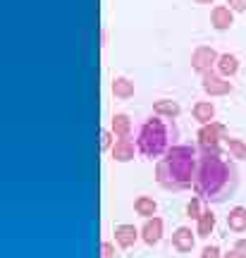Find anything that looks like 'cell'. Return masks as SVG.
I'll list each match as a JSON object with an SVG mask.
<instances>
[{
	"label": "cell",
	"instance_id": "ba28073f",
	"mask_svg": "<svg viewBox=\"0 0 246 258\" xmlns=\"http://www.w3.org/2000/svg\"><path fill=\"white\" fill-rule=\"evenodd\" d=\"M234 10L232 8H225V5H218V8H213L210 12V22H213V27L218 29V31H225L234 24V15H232Z\"/></svg>",
	"mask_w": 246,
	"mask_h": 258
},
{
	"label": "cell",
	"instance_id": "d4e9b609",
	"mask_svg": "<svg viewBox=\"0 0 246 258\" xmlns=\"http://www.w3.org/2000/svg\"><path fill=\"white\" fill-rule=\"evenodd\" d=\"M201 258H220V249L218 246H206L203 253H201Z\"/></svg>",
	"mask_w": 246,
	"mask_h": 258
},
{
	"label": "cell",
	"instance_id": "9a60e30c",
	"mask_svg": "<svg viewBox=\"0 0 246 258\" xmlns=\"http://www.w3.org/2000/svg\"><path fill=\"white\" fill-rule=\"evenodd\" d=\"M227 225H229V230H234V232H244L246 230V208L244 206H237V208L229 211Z\"/></svg>",
	"mask_w": 246,
	"mask_h": 258
},
{
	"label": "cell",
	"instance_id": "7c38bea8",
	"mask_svg": "<svg viewBox=\"0 0 246 258\" xmlns=\"http://www.w3.org/2000/svg\"><path fill=\"white\" fill-rule=\"evenodd\" d=\"M112 134H115L117 139H129L132 137V120H129V115L117 112V115L112 117Z\"/></svg>",
	"mask_w": 246,
	"mask_h": 258
},
{
	"label": "cell",
	"instance_id": "7a4b0ae2",
	"mask_svg": "<svg viewBox=\"0 0 246 258\" xmlns=\"http://www.w3.org/2000/svg\"><path fill=\"white\" fill-rule=\"evenodd\" d=\"M196 167H199V156L196 148L192 146H172L167 151V158L158 163L155 167V179L163 189L177 191V189H187L194 184L196 177Z\"/></svg>",
	"mask_w": 246,
	"mask_h": 258
},
{
	"label": "cell",
	"instance_id": "d6986e66",
	"mask_svg": "<svg viewBox=\"0 0 246 258\" xmlns=\"http://www.w3.org/2000/svg\"><path fill=\"white\" fill-rule=\"evenodd\" d=\"M196 222H199V225H196V234H199V237H210V232L215 227V215L210 211H203Z\"/></svg>",
	"mask_w": 246,
	"mask_h": 258
},
{
	"label": "cell",
	"instance_id": "4316f807",
	"mask_svg": "<svg viewBox=\"0 0 246 258\" xmlns=\"http://www.w3.org/2000/svg\"><path fill=\"white\" fill-rule=\"evenodd\" d=\"M225 258H244L239 251H229V253H225Z\"/></svg>",
	"mask_w": 246,
	"mask_h": 258
},
{
	"label": "cell",
	"instance_id": "8992f818",
	"mask_svg": "<svg viewBox=\"0 0 246 258\" xmlns=\"http://www.w3.org/2000/svg\"><path fill=\"white\" fill-rule=\"evenodd\" d=\"M203 91L208 96H227L232 91V82H227L222 74L206 72L203 74Z\"/></svg>",
	"mask_w": 246,
	"mask_h": 258
},
{
	"label": "cell",
	"instance_id": "9c48e42d",
	"mask_svg": "<svg viewBox=\"0 0 246 258\" xmlns=\"http://www.w3.org/2000/svg\"><path fill=\"white\" fill-rule=\"evenodd\" d=\"M137 239H139V230L134 225H117V227H115V241H117L122 249L134 246Z\"/></svg>",
	"mask_w": 246,
	"mask_h": 258
},
{
	"label": "cell",
	"instance_id": "5bb4252c",
	"mask_svg": "<svg viewBox=\"0 0 246 258\" xmlns=\"http://www.w3.org/2000/svg\"><path fill=\"white\" fill-rule=\"evenodd\" d=\"M218 72L222 74V77H234V74L239 72V60L234 55H229V53H222V55L218 57Z\"/></svg>",
	"mask_w": 246,
	"mask_h": 258
},
{
	"label": "cell",
	"instance_id": "30bf717a",
	"mask_svg": "<svg viewBox=\"0 0 246 258\" xmlns=\"http://www.w3.org/2000/svg\"><path fill=\"white\" fill-rule=\"evenodd\" d=\"M172 246L177 251H182V253L192 251L194 249V232L189 230V227H177L172 234Z\"/></svg>",
	"mask_w": 246,
	"mask_h": 258
},
{
	"label": "cell",
	"instance_id": "ac0fdd59",
	"mask_svg": "<svg viewBox=\"0 0 246 258\" xmlns=\"http://www.w3.org/2000/svg\"><path fill=\"white\" fill-rule=\"evenodd\" d=\"M112 93H115L117 98H122V101H127V98L134 96V84L129 82V79H125V77H117V79L112 82Z\"/></svg>",
	"mask_w": 246,
	"mask_h": 258
},
{
	"label": "cell",
	"instance_id": "cb8c5ba5",
	"mask_svg": "<svg viewBox=\"0 0 246 258\" xmlns=\"http://www.w3.org/2000/svg\"><path fill=\"white\" fill-rule=\"evenodd\" d=\"M227 5L234 12H246V0H227Z\"/></svg>",
	"mask_w": 246,
	"mask_h": 258
},
{
	"label": "cell",
	"instance_id": "4fadbf2b",
	"mask_svg": "<svg viewBox=\"0 0 246 258\" xmlns=\"http://www.w3.org/2000/svg\"><path fill=\"white\" fill-rule=\"evenodd\" d=\"M153 110H155V115H160V117H167V120H172V117H177V115L182 112V108H179V103L167 101V98H160V101H155Z\"/></svg>",
	"mask_w": 246,
	"mask_h": 258
},
{
	"label": "cell",
	"instance_id": "e0dca14e",
	"mask_svg": "<svg viewBox=\"0 0 246 258\" xmlns=\"http://www.w3.org/2000/svg\"><path fill=\"white\" fill-rule=\"evenodd\" d=\"M213 117H215V108H213V103H206L201 101L194 105V120H199L201 124H208V122H213Z\"/></svg>",
	"mask_w": 246,
	"mask_h": 258
},
{
	"label": "cell",
	"instance_id": "8fae6325",
	"mask_svg": "<svg viewBox=\"0 0 246 258\" xmlns=\"http://www.w3.org/2000/svg\"><path fill=\"white\" fill-rule=\"evenodd\" d=\"M112 158H115L117 163H129V160L134 158V144H132L129 139L115 141V146H112Z\"/></svg>",
	"mask_w": 246,
	"mask_h": 258
},
{
	"label": "cell",
	"instance_id": "52a82bcc",
	"mask_svg": "<svg viewBox=\"0 0 246 258\" xmlns=\"http://www.w3.org/2000/svg\"><path fill=\"white\" fill-rule=\"evenodd\" d=\"M163 237V220L160 218H146L144 227H141V239L146 241L148 246L158 244Z\"/></svg>",
	"mask_w": 246,
	"mask_h": 258
},
{
	"label": "cell",
	"instance_id": "3957f363",
	"mask_svg": "<svg viewBox=\"0 0 246 258\" xmlns=\"http://www.w3.org/2000/svg\"><path fill=\"white\" fill-rule=\"evenodd\" d=\"M174 137V124L165 122L160 115L155 117H148L141 127H139V134H137V148L139 153L144 158H160L170 151V141Z\"/></svg>",
	"mask_w": 246,
	"mask_h": 258
},
{
	"label": "cell",
	"instance_id": "277c9868",
	"mask_svg": "<svg viewBox=\"0 0 246 258\" xmlns=\"http://www.w3.org/2000/svg\"><path fill=\"white\" fill-rule=\"evenodd\" d=\"M227 139V129L220 122H208L199 129V146L201 151H208V153H220V141Z\"/></svg>",
	"mask_w": 246,
	"mask_h": 258
},
{
	"label": "cell",
	"instance_id": "5b68a950",
	"mask_svg": "<svg viewBox=\"0 0 246 258\" xmlns=\"http://www.w3.org/2000/svg\"><path fill=\"white\" fill-rule=\"evenodd\" d=\"M218 57L220 55L210 46H199L196 50H194V55H192V67L196 70V72L206 74V72L213 70V64H218Z\"/></svg>",
	"mask_w": 246,
	"mask_h": 258
},
{
	"label": "cell",
	"instance_id": "ffe728a7",
	"mask_svg": "<svg viewBox=\"0 0 246 258\" xmlns=\"http://www.w3.org/2000/svg\"><path fill=\"white\" fill-rule=\"evenodd\" d=\"M227 141V151L232 158H239V160H246V144L241 139H225Z\"/></svg>",
	"mask_w": 246,
	"mask_h": 258
},
{
	"label": "cell",
	"instance_id": "44dd1931",
	"mask_svg": "<svg viewBox=\"0 0 246 258\" xmlns=\"http://www.w3.org/2000/svg\"><path fill=\"white\" fill-rule=\"evenodd\" d=\"M201 201L199 199H192V201L187 203V215H189V218H194V220H199L201 218Z\"/></svg>",
	"mask_w": 246,
	"mask_h": 258
},
{
	"label": "cell",
	"instance_id": "7402d4cb",
	"mask_svg": "<svg viewBox=\"0 0 246 258\" xmlns=\"http://www.w3.org/2000/svg\"><path fill=\"white\" fill-rule=\"evenodd\" d=\"M100 258H115V246L110 241H103L100 244Z\"/></svg>",
	"mask_w": 246,
	"mask_h": 258
},
{
	"label": "cell",
	"instance_id": "484cf974",
	"mask_svg": "<svg viewBox=\"0 0 246 258\" xmlns=\"http://www.w3.org/2000/svg\"><path fill=\"white\" fill-rule=\"evenodd\" d=\"M234 251H239V253L246 258V239H239L237 244H234Z\"/></svg>",
	"mask_w": 246,
	"mask_h": 258
},
{
	"label": "cell",
	"instance_id": "2e32d148",
	"mask_svg": "<svg viewBox=\"0 0 246 258\" xmlns=\"http://www.w3.org/2000/svg\"><path fill=\"white\" fill-rule=\"evenodd\" d=\"M134 211H137V215H141V218H153L155 211H158V203H155L151 196H139L137 201H134Z\"/></svg>",
	"mask_w": 246,
	"mask_h": 258
},
{
	"label": "cell",
	"instance_id": "83f0119b",
	"mask_svg": "<svg viewBox=\"0 0 246 258\" xmlns=\"http://www.w3.org/2000/svg\"><path fill=\"white\" fill-rule=\"evenodd\" d=\"M196 3H201V5H210V3H215V0H196Z\"/></svg>",
	"mask_w": 246,
	"mask_h": 258
},
{
	"label": "cell",
	"instance_id": "603a6c76",
	"mask_svg": "<svg viewBox=\"0 0 246 258\" xmlns=\"http://www.w3.org/2000/svg\"><path fill=\"white\" fill-rule=\"evenodd\" d=\"M112 144V134L110 132H100V151H108Z\"/></svg>",
	"mask_w": 246,
	"mask_h": 258
},
{
	"label": "cell",
	"instance_id": "6da1fadb",
	"mask_svg": "<svg viewBox=\"0 0 246 258\" xmlns=\"http://www.w3.org/2000/svg\"><path fill=\"white\" fill-rule=\"evenodd\" d=\"M237 182V170L232 163H227L220 153H208V151L201 153L194 177V189L199 196L210 203H222L234 194Z\"/></svg>",
	"mask_w": 246,
	"mask_h": 258
}]
</instances>
